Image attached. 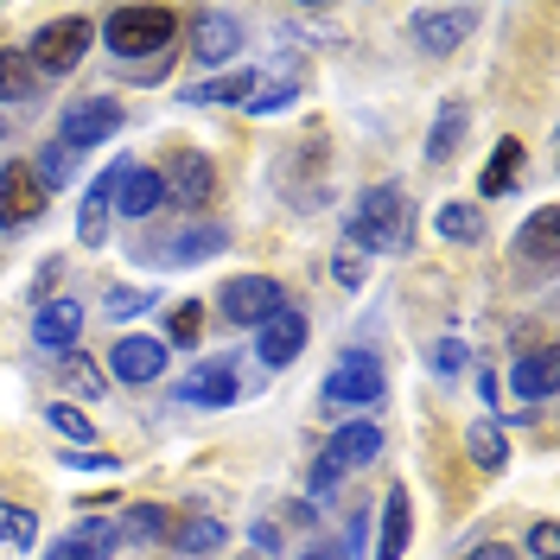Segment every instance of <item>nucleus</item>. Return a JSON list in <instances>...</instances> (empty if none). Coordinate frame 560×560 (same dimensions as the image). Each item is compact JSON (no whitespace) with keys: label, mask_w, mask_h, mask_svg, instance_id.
<instances>
[{"label":"nucleus","mask_w":560,"mask_h":560,"mask_svg":"<svg viewBox=\"0 0 560 560\" xmlns=\"http://www.w3.org/2000/svg\"><path fill=\"white\" fill-rule=\"evenodd\" d=\"M77 331H83V306H77V300H45L33 313V345L38 350H70Z\"/></svg>","instance_id":"17"},{"label":"nucleus","mask_w":560,"mask_h":560,"mask_svg":"<svg viewBox=\"0 0 560 560\" xmlns=\"http://www.w3.org/2000/svg\"><path fill=\"white\" fill-rule=\"evenodd\" d=\"M173 26L178 20L166 7H121V13H108V51L115 58H147L173 38Z\"/></svg>","instance_id":"5"},{"label":"nucleus","mask_w":560,"mask_h":560,"mask_svg":"<svg viewBox=\"0 0 560 560\" xmlns=\"http://www.w3.org/2000/svg\"><path fill=\"white\" fill-rule=\"evenodd\" d=\"M0 541H7V548H33L38 541V516L33 510H20V503H0Z\"/></svg>","instance_id":"30"},{"label":"nucleus","mask_w":560,"mask_h":560,"mask_svg":"<svg viewBox=\"0 0 560 560\" xmlns=\"http://www.w3.org/2000/svg\"><path fill=\"white\" fill-rule=\"evenodd\" d=\"M383 453V427H376V420H345V427H338V433H331V440H325V453L313 458V490L318 497H325V490L338 485V478H345V471H357V465H370V458Z\"/></svg>","instance_id":"2"},{"label":"nucleus","mask_w":560,"mask_h":560,"mask_svg":"<svg viewBox=\"0 0 560 560\" xmlns=\"http://www.w3.org/2000/svg\"><path fill=\"white\" fill-rule=\"evenodd\" d=\"M147 306H153V300H147L140 287H115V293H108V313L115 318H135V313H147Z\"/></svg>","instance_id":"36"},{"label":"nucleus","mask_w":560,"mask_h":560,"mask_svg":"<svg viewBox=\"0 0 560 560\" xmlns=\"http://www.w3.org/2000/svg\"><path fill=\"white\" fill-rule=\"evenodd\" d=\"M555 376H560L555 350H523V357L510 363V395H516V401H548V395H555Z\"/></svg>","instance_id":"18"},{"label":"nucleus","mask_w":560,"mask_h":560,"mask_svg":"<svg viewBox=\"0 0 560 560\" xmlns=\"http://www.w3.org/2000/svg\"><path fill=\"white\" fill-rule=\"evenodd\" d=\"M70 465H83V471H108L115 458H108V453H70Z\"/></svg>","instance_id":"41"},{"label":"nucleus","mask_w":560,"mask_h":560,"mask_svg":"<svg viewBox=\"0 0 560 560\" xmlns=\"http://www.w3.org/2000/svg\"><path fill=\"white\" fill-rule=\"evenodd\" d=\"M255 331H261V338H255V357H261L268 370H287V363L306 350V313H300V306H280V313L268 318V325H255Z\"/></svg>","instance_id":"9"},{"label":"nucleus","mask_w":560,"mask_h":560,"mask_svg":"<svg viewBox=\"0 0 560 560\" xmlns=\"http://www.w3.org/2000/svg\"><path fill=\"white\" fill-rule=\"evenodd\" d=\"M478 230H485V223H478V210L471 205H446L440 210V236H446V243H478Z\"/></svg>","instance_id":"32"},{"label":"nucleus","mask_w":560,"mask_h":560,"mask_svg":"<svg viewBox=\"0 0 560 560\" xmlns=\"http://www.w3.org/2000/svg\"><path fill=\"white\" fill-rule=\"evenodd\" d=\"M121 178H128V160H115L103 178H90V198H83V210H77V236H83V248H103V236H108V210H115V191H121Z\"/></svg>","instance_id":"11"},{"label":"nucleus","mask_w":560,"mask_h":560,"mask_svg":"<svg viewBox=\"0 0 560 560\" xmlns=\"http://www.w3.org/2000/svg\"><path fill=\"white\" fill-rule=\"evenodd\" d=\"M408 528H415V503H408V490H388V503H383V555L376 560H401L408 555Z\"/></svg>","instance_id":"22"},{"label":"nucleus","mask_w":560,"mask_h":560,"mask_svg":"<svg viewBox=\"0 0 560 560\" xmlns=\"http://www.w3.org/2000/svg\"><path fill=\"white\" fill-rule=\"evenodd\" d=\"M70 173H77V153H70V147H58V140H51V147L38 153V166H33L38 185H65Z\"/></svg>","instance_id":"33"},{"label":"nucleus","mask_w":560,"mask_h":560,"mask_svg":"<svg viewBox=\"0 0 560 560\" xmlns=\"http://www.w3.org/2000/svg\"><path fill=\"white\" fill-rule=\"evenodd\" d=\"M223 230L210 223V230H185V236H173V248H166V261H178V268H191V261H205V255H223Z\"/></svg>","instance_id":"27"},{"label":"nucleus","mask_w":560,"mask_h":560,"mask_svg":"<svg viewBox=\"0 0 560 560\" xmlns=\"http://www.w3.org/2000/svg\"><path fill=\"white\" fill-rule=\"evenodd\" d=\"M121 535L160 541V535H166V510H160V503H135V510H128V523H121Z\"/></svg>","instance_id":"34"},{"label":"nucleus","mask_w":560,"mask_h":560,"mask_svg":"<svg viewBox=\"0 0 560 560\" xmlns=\"http://www.w3.org/2000/svg\"><path fill=\"white\" fill-rule=\"evenodd\" d=\"M115 548H121V528L103 523V516H83V523L70 528V535H65V541H58L45 560H108Z\"/></svg>","instance_id":"15"},{"label":"nucleus","mask_w":560,"mask_h":560,"mask_svg":"<svg viewBox=\"0 0 560 560\" xmlns=\"http://www.w3.org/2000/svg\"><path fill=\"white\" fill-rule=\"evenodd\" d=\"M465 128H471V108H465V103L453 96V103L440 108L433 135H427V160H433V166H446V160L458 153V140H465Z\"/></svg>","instance_id":"21"},{"label":"nucleus","mask_w":560,"mask_h":560,"mask_svg":"<svg viewBox=\"0 0 560 560\" xmlns=\"http://www.w3.org/2000/svg\"><path fill=\"white\" fill-rule=\"evenodd\" d=\"M160 198H166L160 173H147V166H128L121 191H115V210H121V217H153V210H160Z\"/></svg>","instance_id":"20"},{"label":"nucleus","mask_w":560,"mask_h":560,"mask_svg":"<svg viewBox=\"0 0 560 560\" xmlns=\"http://www.w3.org/2000/svg\"><path fill=\"white\" fill-rule=\"evenodd\" d=\"M217 548H223V523H217V516L198 510V516H185V523H178V555L205 560V555H217Z\"/></svg>","instance_id":"24"},{"label":"nucleus","mask_w":560,"mask_h":560,"mask_svg":"<svg viewBox=\"0 0 560 560\" xmlns=\"http://www.w3.org/2000/svg\"><path fill=\"white\" fill-rule=\"evenodd\" d=\"M465 33H471V13H415L408 20V38H415L420 51H433V58H446V51H458L465 45Z\"/></svg>","instance_id":"16"},{"label":"nucleus","mask_w":560,"mask_h":560,"mask_svg":"<svg viewBox=\"0 0 560 560\" xmlns=\"http://www.w3.org/2000/svg\"><path fill=\"white\" fill-rule=\"evenodd\" d=\"M555 210H535V217H528L523 223V236H516V248H523L528 261H555Z\"/></svg>","instance_id":"28"},{"label":"nucleus","mask_w":560,"mask_h":560,"mask_svg":"<svg viewBox=\"0 0 560 560\" xmlns=\"http://www.w3.org/2000/svg\"><path fill=\"white\" fill-rule=\"evenodd\" d=\"M185 103H198V108H210V103H248V70H230V77H205V83H191V90H185Z\"/></svg>","instance_id":"26"},{"label":"nucleus","mask_w":560,"mask_h":560,"mask_svg":"<svg viewBox=\"0 0 560 560\" xmlns=\"http://www.w3.org/2000/svg\"><path fill=\"white\" fill-rule=\"evenodd\" d=\"M401 230H408V210H401L395 185L363 191L357 210H350V243H363V248H401Z\"/></svg>","instance_id":"3"},{"label":"nucleus","mask_w":560,"mask_h":560,"mask_svg":"<svg viewBox=\"0 0 560 560\" xmlns=\"http://www.w3.org/2000/svg\"><path fill=\"white\" fill-rule=\"evenodd\" d=\"M300 560H338V555H300Z\"/></svg>","instance_id":"43"},{"label":"nucleus","mask_w":560,"mask_h":560,"mask_svg":"<svg viewBox=\"0 0 560 560\" xmlns=\"http://www.w3.org/2000/svg\"><path fill=\"white\" fill-rule=\"evenodd\" d=\"M65 376H70L77 388H83V395H96V388H103V376H96V370H90V363H83L77 350H65Z\"/></svg>","instance_id":"37"},{"label":"nucleus","mask_w":560,"mask_h":560,"mask_svg":"<svg viewBox=\"0 0 560 560\" xmlns=\"http://www.w3.org/2000/svg\"><path fill=\"white\" fill-rule=\"evenodd\" d=\"M173 395L191 401V408H230V401L243 395V383H236V363H230V357H205L191 376H178Z\"/></svg>","instance_id":"8"},{"label":"nucleus","mask_w":560,"mask_h":560,"mask_svg":"<svg viewBox=\"0 0 560 560\" xmlns=\"http://www.w3.org/2000/svg\"><path fill=\"white\" fill-rule=\"evenodd\" d=\"M198 318H205L198 306H178V313H173V338H178V345H191V338H198Z\"/></svg>","instance_id":"39"},{"label":"nucleus","mask_w":560,"mask_h":560,"mask_svg":"<svg viewBox=\"0 0 560 560\" xmlns=\"http://www.w3.org/2000/svg\"><path fill=\"white\" fill-rule=\"evenodd\" d=\"M90 20H77V13H65V20H51V26H38V38H33V70L38 77H70V70L83 65V51H90Z\"/></svg>","instance_id":"4"},{"label":"nucleus","mask_w":560,"mask_h":560,"mask_svg":"<svg viewBox=\"0 0 560 560\" xmlns=\"http://www.w3.org/2000/svg\"><path fill=\"white\" fill-rule=\"evenodd\" d=\"M465 446H471V458H478L485 471H503V458H510V446H503V433H497L490 420H478V427L465 433Z\"/></svg>","instance_id":"29"},{"label":"nucleus","mask_w":560,"mask_h":560,"mask_svg":"<svg viewBox=\"0 0 560 560\" xmlns=\"http://www.w3.org/2000/svg\"><path fill=\"white\" fill-rule=\"evenodd\" d=\"M217 306H223L230 325H268V318L287 306V293H280V280H268V275H236L217 293Z\"/></svg>","instance_id":"6"},{"label":"nucleus","mask_w":560,"mask_h":560,"mask_svg":"<svg viewBox=\"0 0 560 560\" xmlns=\"http://www.w3.org/2000/svg\"><path fill=\"white\" fill-rule=\"evenodd\" d=\"M45 420H51V433H65V440H77V446H83V440H96L90 415H83V408H70V401H51V408H45Z\"/></svg>","instance_id":"31"},{"label":"nucleus","mask_w":560,"mask_h":560,"mask_svg":"<svg viewBox=\"0 0 560 560\" xmlns=\"http://www.w3.org/2000/svg\"><path fill=\"white\" fill-rule=\"evenodd\" d=\"M383 388H388V376H383V363H376V350H345L338 370L318 388V408L325 415H357V408L383 401Z\"/></svg>","instance_id":"1"},{"label":"nucleus","mask_w":560,"mask_h":560,"mask_svg":"<svg viewBox=\"0 0 560 560\" xmlns=\"http://www.w3.org/2000/svg\"><path fill=\"white\" fill-rule=\"evenodd\" d=\"M0 140H7V115H0Z\"/></svg>","instance_id":"44"},{"label":"nucleus","mask_w":560,"mask_h":560,"mask_svg":"<svg viewBox=\"0 0 560 560\" xmlns=\"http://www.w3.org/2000/svg\"><path fill=\"white\" fill-rule=\"evenodd\" d=\"M0 96L7 103H26V96H38V70L26 51H0Z\"/></svg>","instance_id":"25"},{"label":"nucleus","mask_w":560,"mask_h":560,"mask_svg":"<svg viewBox=\"0 0 560 560\" xmlns=\"http://www.w3.org/2000/svg\"><path fill=\"white\" fill-rule=\"evenodd\" d=\"M236 45H243V26H236V13H198V26H191V51H198L205 65H223V58H236Z\"/></svg>","instance_id":"19"},{"label":"nucleus","mask_w":560,"mask_h":560,"mask_svg":"<svg viewBox=\"0 0 560 560\" xmlns=\"http://www.w3.org/2000/svg\"><path fill=\"white\" fill-rule=\"evenodd\" d=\"M166 185V198H178L185 210H205L210 198H217V166H210L205 153H178L173 173L160 178Z\"/></svg>","instance_id":"12"},{"label":"nucleus","mask_w":560,"mask_h":560,"mask_svg":"<svg viewBox=\"0 0 560 560\" xmlns=\"http://www.w3.org/2000/svg\"><path fill=\"white\" fill-rule=\"evenodd\" d=\"M338 280H345V287H357V280H363V261H357L350 248H345V255H338Z\"/></svg>","instance_id":"40"},{"label":"nucleus","mask_w":560,"mask_h":560,"mask_svg":"<svg viewBox=\"0 0 560 560\" xmlns=\"http://www.w3.org/2000/svg\"><path fill=\"white\" fill-rule=\"evenodd\" d=\"M300 83H306V65L300 58H280L275 70H261V77H248V108L255 115H275L300 96Z\"/></svg>","instance_id":"13"},{"label":"nucleus","mask_w":560,"mask_h":560,"mask_svg":"<svg viewBox=\"0 0 560 560\" xmlns=\"http://www.w3.org/2000/svg\"><path fill=\"white\" fill-rule=\"evenodd\" d=\"M38 210H45V185L33 178V166H13L0 173V230H26Z\"/></svg>","instance_id":"10"},{"label":"nucleus","mask_w":560,"mask_h":560,"mask_svg":"<svg viewBox=\"0 0 560 560\" xmlns=\"http://www.w3.org/2000/svg\"><path fill=\"white\" fill-rule=\"evenodd\" d=\"M516 173H523V147H516V140H497V153H490L478 191H485V198H503V191L516 185Z\"/></svg>","instance_id":"23"},{"label":"nucleus","mask_w":560,"mask_h":560,"mask_svg":"<svg viewBox=\"0 0 560 560\" xmlns=\"http://www.w3.org/2000/svg\"><path fill=\"white\" fill-rule=\"evenodd\" d=\"M108 370H115L121 383H160L166 345H160V338H121V345H108Z\"/></svg>","instance_id":"14"},{"label":"nucleus","mask_w":560,"mask_h":560,"mask_svg":"<svg viewBox=\"0 0 560 560\" xmlns=\"http://www.w3.org/2000/svg\"><path fill=\"white\" fill-rule=\"evenodd\" d=\"M458 363H465V345H458V338H440V345H433V370H440V376H453Z\"/></svg>","instance_id":"38"},{"label":"nucleus","mask_w":560,"mask_h":560,"mask_svg":"<svg viewBox=\"0 0 560 560\" xmlns=\"http://www.w3.org/2000/svg\"><path fill=\"white\" fill-rule=\"evenodd\" d=\"M528 555H535V560H560V528L555 523H535V528H528Z\"/></svg>","instance_id":"35"},{"label":"nucleus","mask_w":560,"mask_h":560,"mask_svg":"<svg viewBox=\"0 0 560 560\" xmlns=\"http://www.w3.org/2000/svg\"><path fill=\"white\" fill-rule=\"evenodd\" d=\"M121 128V103L115 96H83V103H70L65 115H58V147H103L108 135Z\"/></svg>","instance_id":"7"},{"label":"nucleus","mask_w":560,"mask_h":560,"mask_svg":"<svg viewBox=\"0 0 560 560\" xmlns=\"http://www.w3.org/2000/svg\"><path fill=\"white\" fill-rule=\"evenodd\" d=\"M465 560H516V548H497L490 541V548H478V555H465Z\"/></svg>","instance_id":"42"}]
</instances>
